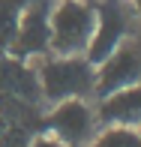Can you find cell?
Returning <instances> with one entry per match:
<instances>
[{"instance_id":"obj_1","label":"cell","mask_w":141,"mask_h":147,"mask_svg":"<svg viewBox=\"0 0 141 147\" xmlns=\"http://www.w3.org/2000/svg\"><path fill=\"white\" fill-rule=\"evenodd\" d=\"M39 93L48 102H63V99H87L96 90V66L84 54L75 57H57L45 54L36 66Z\"/></svg>"},{"instance_id":"obj_2","label":"cell","mask_w":141,"mask_h":147,"mask_svg":"<svg viewBox=\"0 0 141 147\" xmlns=\"http://www.w3.org/2000/svg\"><path fill=\"white\" fill-rule=\"evenodd\" d=\"M96 27L93 0H57L51 3V54L75 57L84 54Z\"/></svg>"},{"instance_id":"obj_3","label":"cell","mask_w":141,"mask_h":147,"mask_svg":"<svg viewBox=\"0 0 141 147\" xmlns=\"http://www.w3.org/2000/svg\"><path fill=\"white\" fill-rule=\"evenodd\" d=\"M6 54L18 60L51 54V3L48 0H27L21 18H18L15 39H12Z\"/></svg>"},{"instance_id":"obj_4","label":"cell","mask_w":141,"mask_h":147,"mask_svg":"<svg viewBox=\"0 0 141 147\" xmlns=\"http://www.w3.org/2000/svg\"><path fill=\"white\" fill-rule=\"evenodd\" d=\"M138 81H141V45L123 39L102 63H96V90H93V96L105 99Z\"/></svg>"},{"instance_id":"obj_5","label":"cell","mask_w":141,"mask_h":147,"mask_svg":"<svg viewBox=\"0 0 141 147\" xmlns=\"http://www.w3.org/2000/svg\"><path fill=\"white\" fill-rule=\"evenodd\" d=\"M48 126L51 135L60 138L66 147H84L96 138L99 120H96V108L87 99H63L54 105Z\"/></svg>"},{"instance_id":"obj_6","label":"cell","mask_w":141,"mask_h":147,"mask_svg":"<svg viewBox=\"0 0 141 147\" xmlns=\"http://www.w3.org/2000/svg\"><path fill=\"white\" fill-rule=\"evenodd\" d=\"M126 30H129V9H126L120 0H102V3L96 6V27H93V39H90V45H87L84 57L90 60L93 66L102 63L126 39Z\"/></svg>"},{"instance_id":"obj_7","label":"cell","mask_w":141,"mask_h":147,"mask_svg":"<svg viewBox=\"0 0 141 147\" xmlns=\"http://www.w3.org/2000/svg\"><path fill=\"white\" fill-rule=\"evenodd\" d=\"M99 126H138L141 123V81L126 90H117L105 99H96Z\"/></svg>"},{"instance_id":"obj_8","label":"cell","mask_w":141,"mask_h":147,"mask_svg":"<svg viewBox=\"0 0 141 147\" xmlns=\"http://www.w3.org/2000/svg\"><path fill=\"white\" fill-rule=\"evenodd\" d=\"M0 93H9L18 99H33L39 96V78L36 69H30L24 60L0 54Z\"/></svg>"},{"instance_id":"obj_9","label":"cell","mask_w":141,"mask_h":147,"mask_svg":"<svg viewBox=\"0 0 141 147\" xmlns=\"http://www.w3.org/2000/svg\"><path fill=\"white\" fill-rule=\"evenodd\" d=\"M24 6H27V0H0V54L9 51Z\"/></svg>"},{"instance_id":"obj_10","label":"cell","mask_w":141,"mask_h":147,"mask_svg":"<svg viewBox=\"0 0 141 147\" xmlns=\"http://www.w3.org/2000/svg\"><path fill=\"white\" fill-rule=\"evenodd\" d=\"M87 147H141V135L129 126H105Z\"/></svg>"},{"instance_id":"obj_11","label":"cell","mask_w":141,"mask_h":147,"mask_svg":"<svg viewBox=\"0 0 141 147\" xmlns=\"http://www.w3.org/2000/svg\"><path fill=\"white\" fill-rule=\"evenodd\" d=\"M33 147H66L63 141H60V138H54L48 132V135H42V138H36V141H33Z\"/></svg>"},{"instance_id":"obj_12","label":"cell","mask_w":141,"mask_h":147,"mask_svg":"<svg viewBox=\"0 0 141 147\" xmlns=\"http://www.w3.org/2000/svg\"><path fill=\"white\" fill-rule=\"evenodd\" d=\"M138 135H141V123H138Z\"/></svg>"}]
</instances>
